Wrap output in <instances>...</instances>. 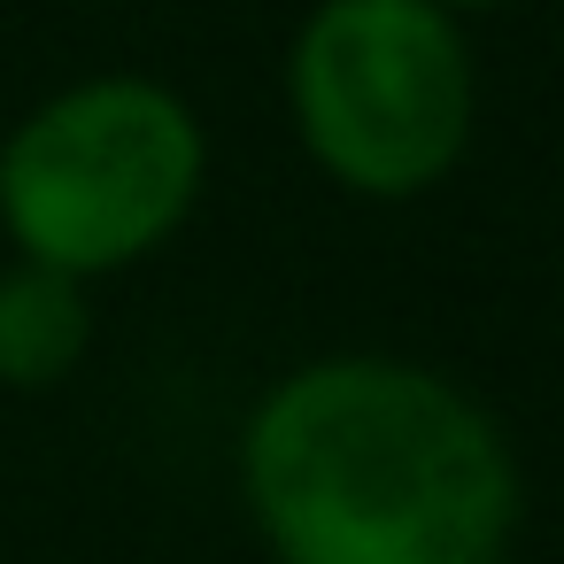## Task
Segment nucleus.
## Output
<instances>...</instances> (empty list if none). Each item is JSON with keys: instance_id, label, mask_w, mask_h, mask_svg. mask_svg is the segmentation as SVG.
<instances>
[{"instance_id": "nucleus-1", "label": "nucleus", "mask_w": 564, "mask_h": 564, "mask_svg": "<svg viewBox=\"0 0 564 564\" xmlns=\"http://www.w3.org/2000/svg\"><path fill=\"white\" fill-rule=\"evenodd\" d=\"M240 502L279 564H502L525 487L456 379L317 356L248 410Z\"/></svg>"}, {"instance_id": "nucleus-2", "label": "nucleus", "mask_w": 564, "mask_h": 564, "mask_svg": "<svg viewBox=\"0 0 564 564\" xmlns=\"http://www.w3.org/2000/svg\"><path fill=\"white\" fill-rule=\"evenodd\" d=\"M209 140L163 78H78L0 140V232L70 279L155 256L202 202Z\"/></svg>"}, {"instance_id": "nucleus-3", "label": "nucleus", "mask_w": 564, "mask_h": 564, "mask_svg": "<svg viewBox=\"0 0 564 564\" xmlns=\"http://www.w3.org/2000/svg\"><path fill=\"white\" fill-rule=\"evenodd\" d=\"M286 109L333 186L410 202L471 148L479 78L464 24L433 0H317L286 47Z\"/></svg>"}, {"instance_id": "nucleus-4", "label": "nucleus", "mask_w": 564, "mask_h": 564, "mask_svg": "<svg viewBox=\"0 0 564 564\" xmlns=\"http://www.w3.org/2000/svg\"><path fill=\"white\" fill-rule=\"evenodd\" d=\"M94 340V310H86V279L17 256L0 271V387L17 394H47L78 371Z\"/></svg>"}, {"instance_id": "nucleus-5", "label": "nucleus", "mask_w": 564, "mask_h": 564, "mask_svg": "<svg viewBox=\"0 0 564 564\" xmlns=\"http://www.w3.org/2000/svg\"><path fill=\"white\" fill-rule=\"evenodd\" d=\"M433 9H448V17H487V9H510V0H433Z\"/></svg>"}]
</instances>
